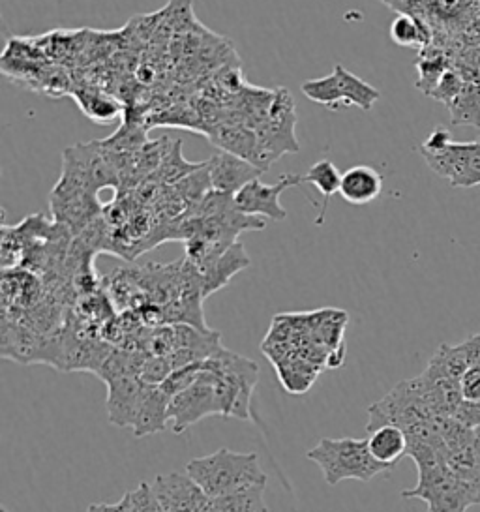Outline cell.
Listing matches in <instances>:
<instances>
[{"label": "cell", "instance_id": "6da1fadb", "mask_svg": "<svg viewBox=\"0 0 480 512\" xmlns=\"http://www.w3.org/2000/svg\"><path fill=\"white\" fill-rule=\"evenodd\" d=\"M186 473L210 497L229 496L240 490L267 484V475L255 452H233L220 449L209 456L188 462Z\"/></svg>", "mask_w": 480, "mask_h": 512}, {"label": "cell", "instance_id": "7a4b0ae2", "mask_svg": "<svg viewBox=\"0 0 480 512\" xmlns=\"http://www.w3.org/2000/svg\"><path fill=\"white\" fill-rule=\"evenodd\" d=\"M306 458L321 467L325 482L329 486H336L349 479L368 482L377 475L390 471V467L375 460L366 439L323 437L314 449L308 451Z\"/></svg>", "mask_w": 480, "mask_h": 512}, {"label": "cell", "instance_id": "3957f363", "mask_svg": "<svg viewBox=\"0 0 480 512\" xmlns=\"http://www.w3.org/2000/svg\"><path fill=\"white\" fill-rule=\"evenodd\" d=\"M222 406V417L252 419V394L259 379V366L229 349H220L207 359Z\"/></svg>", "mask_w": 480, "mask_h": 512}, {"label": "cell", "instance_id": "277c9868", "mask_svg": "<svg viewBox=\"0 0 480 512\" xmlns=\"http://www.w3.org/2000/svg\"><path fill=\"white\" fill-rule=\"evenodd\" d=\"M404 499H422L430 512H465L471 505H480V492L460 479L445 460L419 467L415 488L402 492Z\"/></svg>", "mask_w": 480, "mask_h": 512}, {"label": "cell", "instance_id": "5b68a950", "mask_svg": "<svg viewBox=\"0 0 480 512\" xmlns=\"http://www.w3.org/2000/svg\"><path fill=\"white\" fill-rule=\"evenodd\" d=\"M368 434L381 426H400L405 434H411L426 422L437 421L432 407L428 406L420 391L419 381L409 379L400 383L383 400L368 409Z\"/></svg>", "mask_w": 480, "mask_h": 512}, {"label": "cell", "instance_id": "8992f818", "mask_svg": "<svg viewBox=\"0 0 480 512\" xmlns=\"http://www.w3.org/2000/svg\"><path fill=\"white\" fill-rule=\"evenodd\" d=\"M212 415H222V406L214 385V377L205 359L197 381L171 398L169 421L173 424L175 434H184L195 422Z\"/></svg>", "mask_w": 480, "mask_h": 512}, {"label": "cell", "instance_id": "52a82bcc", "mask_svg": "<svg viewBox=\"0 0 480 512\" xmlns=\"http://www.w3.org/2000/svg\"><path fill=\"white\" fill-rule=\"evenodd\" d=\"M426 164L454 188H473L480 184V137L471 143H454L443 151L422 154Z\"/></svg>", "mask_w": 480, "mask_h": 512}, {"label": "cell", "instance_id": "ba28073f", "mask_svg": "<svg viewBox=\"0 0 480 512\" xmlns=\"http://www.w3.org/2000/svg\"><path fill=\"white\" fill-rule=\"evenodd\" d=\"M299 184H302V177L293 173L282 175L276 184H265L257 177L240 188L239 192L233 196V203L237 211L246 216H255V218L265 216L274 222H282L287 218V212L280 203V196L285 190Z\"/></svg>", "mask_w": 480, "mask_h": 512}, {"label": "cell", "instance_id": "9c48e42d", "mask_svg": "<svg viewBox=\"0 0 480 512\" xmlns=\"http://www.w3.org/2000/svg\"><path fill=\"white\" fill-rule=\"evenodd\" d=\"M150 490L162 512H212V499L188 473L160 475L154 479Z\"/></svg>", "mask_w": 480, "mask_h": 512}, {"label": "cell", "instance_id": "30bf717a", "mask_svg": "<svg viewBox=\"0 0 480 512\" xmlns=\"http://www.w3.org/2000/svg\"><path fill=\"white\" fill-rule=\"evenodd\" d=\"M105 385V406L109 411V421L119 428L134 426L149 383H145L139 376H120L105 381Z\"/></svg>", "mask_w": 480, "mask_h": 512}, {"label": "cell", "instance_id": "8fae6325", "mask_svg": "<svg viewBox=\"0 0 480 512\" xmlns=\"http://www.w3.org/2000/svg\"><path fill=\"white\" fill-rule=\"evenodd\" d=\"M205 167L209 169L207 177H209L210 190L225 196H235L244 184L257 179V175L263 171L252 162L231 152L214 156L209 164H205Z\"/></svg>", "mask_w": 480, "mask_h": 512}, {"label": "cell", "instance_id": "7c38bea8", "mask_svg": "<svg viewBox=\"0 0 480 512\" xmlns=\"http://www.w3.org/2000/svg\"><path fill=\"white\" fill-rule=\"evenodd\" d=\"M248 265H250V257L246 254L242 242H233L222 256L214 259L203 271H199L203 297L207 299L212 293L220 291L231 282V278L237 272L244 271Z\"/></svg>", "mask_w": 480, "mask_h": 512}, {"label": "cell", "instance_id": "4fadbf2b", "mask_svg": "<svg viewBox=\"0 0 480 512\" xmlns=\"http://www.w3.org/2000/svg\"><path fill=\"white\" fill-rule=\"evenodd\" d=\"M383 192V177L370 166H355L342 173L340 196L349 205L362 207L375 201Z\"/></svg>", "mask_w": 480, "mask_h": 512}, {"label": "cell", "instance_id": "5bb4252c", "mask_svg": "<svg viewBox=\"0 0 480 512\" xmlns=\"http://www.w3.org/2000/svg\"><path fill=\"white\" fill-rule=\"evenodd\" d=\"M171 394L162 385H149L134 424L135 437L152 436L165 430L169 421Z\"/></svg>", "mask_w": 480, "mask_h": 512}, {"label": "cell", "instance_id": "9a60e30c", "mask_svg": "<svg viewBox=\"0 0 480 512\" xmlns=\"http://www.w3.org/2000/svg\"><path fill=\"white\" fill-rule=\"evenodd\" d=\"M464 77L462 91L450 102V122L454 126H473L480 130V72H460Z\"/></svg>", "mask_w": 480, "mask_h": 512}, {"label": "cell", "instance_id": "2e32d148", "mask_svg": "<svg viewBox=\"0 0 480 512\" xmlns=\"http://www.w3.org/2000/svg\"><path fill=\"white\" fill-rule=\"evenodd\" d=\"M366 441L375 460L390 469L404 458L409 447V437L400 426L394 424H387L370 432V437Z\"/></svg>", "mask_w": 480, "mask_h": 512}, {"label": "cell", "instance_id": "e0dca14e", "mask_svg": "<svg viewBox=\"0 0 480 512\" xmlns=\"http://www.w3.org/2000/svg\"><path fill=\"white\" fill-rule=\"evenodd\" d=\"M332 72L338 79L342 107L355 106L360 107L362 111H370L375 106V102L381 98V92L372 87L370 83H366L364 79L345 70L342 64H336Z\"/></svg>", "mask_w": 480, "mask_h": 512}, {"label": "cell", "instance_id": "ac0fdd59", "mask_svg": "<svg viewBox=\"0 0 480 512\" xmlns=\"http://www.w3.org/2000/svg\"><path fill=\"white\" fill-rule=\"evenodd\" d=\"M471 362L465 351L464 344L460 346H439L437 353L428 362V368L424 376L430 379H449V381H460L465 372L469 370Z\"/></svg>", "mask_w": 480, "mask_h": 512}, {"label": "cell", "instance_id": "d6986e66", "mask_svg": "<svg viewBox=\"0 0 480 512\" xmlns=\"http://www.w3.org/2000/svg\"><path fill=\"white\" fill-rule=\"evenodd\" d=\"M302 182L312 184L315 190L323 197L321 211H319V216L315 218V224L321 226L323 220H325V214H327L330 197L340 192L342 173H340V169L334 166L332 162H329V160H319V162H315L314 166L308 169L306 175H302Z\"/></svg>", "mask_w": 480, "mask_h": 512}, {"label": "cell", "instance_id": "ffe728a7", "mask_svg": "<svg viewBox=\"0 0 480 512\" xmlns=\"http://www.w3.org/2000/svg\"><path fill=\"white\" fill-rule=\"evenodd\" d=\"M265 486L259 484L229 496L212 499V512H269L265 505Z\"/></svg>", "mask_w": 480, "mask_h": 512}, {"label": "cell", "instance_id": "44dd1931", "mask_svg": "<svg viewBox=\"0 0 480 512\" xmlns=\"http://www.w3.org/2000/svg\"><path fill=\"white\" fill-rule=\"evenodd\" d=\"M447 466L480 492V428H477L473 441L465 449L447 456Z\"/></svg>", "mask_w": 480, "mask_h": 512}, {"label": "cell", "instance_id": "7402d4cb", "mask_svg": "<svg viewBox=\"0 0 480 512\" xmlns=\"http://www.w3.org/2000/svg\"><path fill=\"white\" fill-rule=\"evenodd\" d=\"M390 38L396 46L428 47L430 46V31L420 21L419 17L411 14H400L390 25Z\"/></svg>", "mask_w": 480, "mask_h": 512}, {"label": "cell", "instance_id": "603a6c76", "mask_svg": "<svg viewBox=\"0 0 480 512\" xmlns=\"http://www.w3.org/2000/svg\"><path fill=\"white\" fill-rule=\"evenodd\" d=\"M449 68L447 57L441 51H435L432 47H424L422 59L417 64V70H419L417 89L424 92L426 96H430L434 92L435 85L439 83V79Z\"/></svg>", "mask_w": 480, "mask_h": 512}, {"label": "cell", "instance_id": "cb8c5ba5", "mask_svg": "<svg viewBox=\"0 0 480 512\" xmlns=\"http://www.w3.org/2000/svg\"><path fill=\"white\" fill-rule=\"evenodd\" d=\"M302 92H304L306 98H310L315 104L329 107L330 111H336V109L342 107L340 87H338V79L334 76V72H330L329 76L304 81Z\"/></svg>", "mask_w": 480, "mask_h": 512}, {"label": "cell", "instance_id": "d4e9b609", "mask_svg": "<svg viewBox=\"0 0 480 512\" xmlns=\"http://www.w3.org/2000/svg\"><path fill=\"white\" fill-rule=\"evenodd\" d=\"M462 85H464L462 74L458 70H454V68H449L443 74V77L439 79V83L435 85L434 92L430 94V98H434L437 102L449 106L450 102L458 96V92L462 91Z\"/></svg>", "mask_w": 480, "mask_h": 512}, {"label": "cell", "instance_id": "484cf974", "mask_svg": "<svg viewBox=\"0 0 480 512\" xmlns=\"http://www.w3.org/2000/svg\"><path fill=\"white\" fill-rule=\"evenodd\" d=\"M81 107L87 111V115L94 121H100L98 117H102V122H111L113 119H117V115H119V107L115 106L113 102L104 100V98H96V96L81 98Z\"/></svg>", "mask_w": 480, "mask_h": 512}, {"label": "cell", "instance_id": "4316f807", "mask_svg": "<svg viewBox=\"0 0 480 512\" xmlns=\"http://www.w3.org/2000/svg\"><path fill=\"white\" fill-rule=\"evenodd\" d=\"M460 391L467 402H480V366H469L460 379Z\"/></svg>", "mask_w": 480, "mask_h": 512}, {"label": "cell", "instance_id": "83f0119b", "mask_svg": "<svg viewBox=\"0 0 480 512\" xmlns=\"http://www.w3.org/2000/svg\"><path fill=\"white\" fill-rule=\"evenodd\" d=\"M452 419H456L465 428L477 430V428H480V402H467V400H464L458 406V409L454 411Z\"/></svg>", "mask_w": 480, "mask_h": 512}, {"label": "cell", "instance_id": "f1b7e54d", "mask_svg": "<svg viewBox=\"0 0 480 512\" xmlns=\"http://www.w3.org/2000/svg\"><path fill=\"white\" fill-rule=\"evenodd\" d=\"M89 512H132V494L124 497L119 505H92Z\"/></svg>", "mask_w": 480, "mask_h": 512}, {"label": "cell", "instance_id": "f546056e", "mask_svg": "<svg viewBox=\"0 0 480 512\" xmlns=\"http://www.w3.org/2000/svg\"><path fill=\"white\" fill-rule=\"evenodd\" d=\"M464 347L467 355H469L471 366H480V334L464 342Z\"/></svg>", "mask_w": 480, "mask_h": 512}, {"label": "cell", "instance_id": "4dcf8cb0", "mask_svg": "<svg viewBox=\"0 0 480 512\" xmlns=\"http://www.w3.org/2000/svg\"><path fill=\"white\" fill-rule=\"evenodd\" d=\"M0 512H8V511H6V509H2V511H0Z\"/></svg>", "mask_w": 480, "mask_h": 512}]
</instances>
